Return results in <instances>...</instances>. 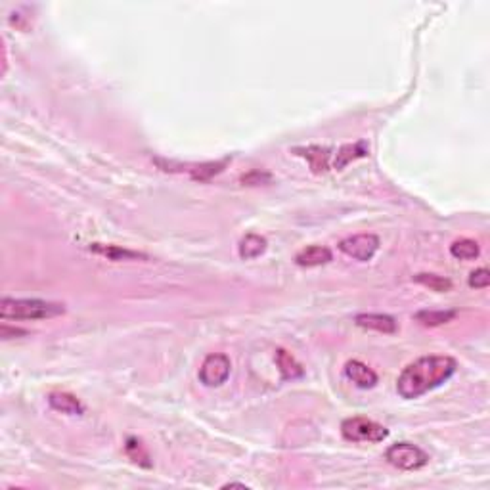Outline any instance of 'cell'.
Returning a JSON list of instances; mask_svg holds the SVG:
<instances>
[{"instance_id":"6da1fadb","label":"cell","mask_w":490,"mask_h":490,"mask_svg":"<svg viewBox=\"0 0 490 490\" xmlns=\"http://www.w3.org/2000/svg\"><path fill=\"white\" fill-rule=\"evenodd\" d=\"M456 370L458 364L452 356H421L402 370L397 380V391L402 399H419L450 380Z\"/></svg>"},{"instance_id":"7a4b0ae2","label":"cell","mask_w":490,"mask_h":490,"mask_svg":"<svg viewBox=\"0 0 490 490\" xmlns=\"http://www.w3.org/2000/svg\"><path fill=\"white\" fill-rule=\"evenodd\" d=\"M65 314V304L42 301V299H10L4 297L0 303L2 320H46Z\"/></svg>"},{"instance_id":"3957f363","label":"cell","mask_w":490,"mask_h":490,"mask_svg":"<svg viewBox=\"0 0 490 490\" xmlns=\"http://www.w3.org/2000/svg\"><path fill=\"white\" fill-rule=\"evenodd\" d=\"M341 435L348 443H381L387 439L389 431L374 419L355 416L343 421Z\"/></svg>"},{"instance_id":"277c9868","label":"cell","mask_w":490,"mask_h":490,"mask_svg":"<svg viewBox=\"0 0 490 490\" xmlns=\"http://www.w3.org/2000/svg\"><path fill=\"white\" fill-rule=\"evenodd\" d=\"M385 460L397 469L418 471L427 465L429 456L412 443H397V445L389 446L385 452Z\"/></svg>"},{"instance_id":"5b68a950","label":"cell","mask_w":490,"mask_h":490,"mask_svg":"<svg viewBox=\"0 0 490 490\" xmlns=\"http://www.w3.org/2000/svg\"><path fill=\"white\" fill-rule=\"evenodd\" d=\"M337 247L347 257L355 258L358 263H368L374 258V255L380 249V238L375 234H356V236H348V238L341 239Z\"/></svg>"},{"instance_id":"8992f818","label":"cell","mask_w":490,"mask_h":490,"mask_svg":"<svg viewBox=\"0 0 490 490\" xmlns=\"http://www.w3.org/2000/svg\"><path fill=\"white\" fill-rule=\"evenodd\" d=\"M230 358L226 355H209L200 368V381L205 387H220L230 375Z\"/></svg>"},{"instance_id":"52a82bcc","label":"cell","mask_w":490,"mask_h":490,"mask_svg":"<svg viewBox=\"0 0 490 490\" xmlns=\"http://www.w3.org/2000/svg\"><path fill=\"white\" fill-rule=\"evenodd\" d=\"M345 375L360 389H372L377 383V375L374 370L360 360H348L345 364Z\"/></svg>"},{"instance_id":"ba28073f","label":"cell","mask_w":490,"mask_h":490,"mask_svg":"<svg viewBox=\"0 0 490 490\" xmlns=\"http://www.w3.org/2000/svg\"><path fill=\"white\" fill-rule=\"evenodd\" d=\"M334 258L331 251L324 245H309L295 255V263L304 268H314V266L328 265L329 261Z\"/></svg>"},{"instance_id":"9c48e42d","label":"cell","mask_w":490,"mask_h":490,"mask_svg":"<svg viewBox=\"0 0 490 490\" xmlns=\"http://www.w3.org/2000/svg\"><path fill=\"white\" fill-rule=\"evenodd\" d=\"M355 324L358 328L374 329V331H380V334H394L397 331V320L393 317H389V314H375V312L358 314L355 318Z\"/></svg>"},{"instance_id":"30bf717a","label":"cell","mask_w":490,"mask_h":490,"mask_svg":"<svg viewBox=\"0 0 490 490\" xmlns=\"http://www.w3.org/2000/svg\"><path fill=\"white\" fill-rule=\"evenodd\" d=\"M89 249L96 255H102V257L110 258V261H138L142 258L146 261V255L144 253L132 251V249H125V247H119V245H103V244H91Z\"/></svg>"},{"instance_id":"8fae6325","label":"cell","mask_w":490,"mask_h":490,"mask_svg":"<svg viewBox=\"0 0 490 490\" xmlns=\"http://www.w3.org/2000/svg\"><path fill=\"white\" fill-rule=\"evenodd\" d=\"M297 155H303L304 159H309L310 169L314 173H326L329 169V149L322 146H309V148H295L293 149Z\"/></svg>"},{"instance_id":"7c38bea8","label":"cell","mask_w":490,"mask_h":490,"mask_svg":"<svg viewBox=\"0 0 490 490\" xmlns=\"http://www.w3.org/2000/svg\"><path fill=\"white\" fill-rule=\"evenodd\" d=\"M48 404H50L56 412L67 414V416H81V414L84 412L83 404H81L73 394L67 393H50Z\"/></svg>"},{"instance_id":"4fadbf2b","label":"cell","mask_w":490,"mask_h":490,"mask_svg":"<svg viewBox=\"0 0 490 490\" xmlns=\"http://www.w3.org/2000/svg\"><path fill=\"white\" fill-rule=\"evenodd\" d=\"M266 251V239L258 234H247L238 245L239 257L244 261H251V258L261 257Z\"/></svg>"},{"instance_id":"5bb4252c","label":"cell","mask_w":490,"mask_h":490,"mask_svg":"<svg viewBox=\"0 0 490 490\" xmlns=\"http://www.w3.org/2000/svg\"><path fill=\"white\" fill-rule=\"evenodd\" d=\"M368 152H370V146H368L364 140H360V142H356V144H345V146L337 152L334 167L339 171V169H343L351 161H355V159H358V157H366Z\"/></svg>"},{"instance_id":"9a60e30c","label":"cell","mask_w":490,"mask_h":490,"mask_svg":"<svg viewBox=\"0 0 490 490\" xmlns=\"http://www.w3.org/2000/svg\"><path fill=\"white\" fill-rule=\"evenodd\" d=\"M276 364L278 368H280L282 375H284V380H295V377H301V375H303L301 364H299L287 351H284V348H278L276 351Z\"/></svg>"},{"instance_id":"2e32d148","label":"cell","mask_w":490,"mask_h":490,"mask_svg":"<svg viewBox=\"0 0 490 490\" xmlns=\"http://www.w3.org/2000/svg\"><path fill=\"white\" fill-rule=\"evenodd\" d=\"M450 255L458 261H475L481 255V247L475 239H458L450 245Z\"/></svg>"},{"instance_id":"e0dca14e","label":"cell","mask_w":490,"mask_h":490,"mask_svg":"<svg viewBox=\"0 0 490 490\" xmlns=\"http://www.w3.org/2000/svg\"><path fill=\"white\" fill-rule=\"evenodd\" d=\"M458 317L456 310H421L416 314V322H419L421 326H443V324L450 322L452 318Z\"/></svg>"},{"instance_id":"ac0fdd59","label":"cell","mask_w":490,"mask_h":490,"mask_svg":"<svg viewBox=\"0 0 490 490\" xmlns=\"http://www.w3.org/2000/svg\"><path fill=\"white\" fill-rule=\"evenodd\" d=\"M414 280H416L418 284L429 287V290L439 291V293H443V291H450L452 287L450 280L445 276H439V274H416Z\"/></svg>"},{"instance_id":"d6986e66","label":"cell","mask_w":490,"mask_h":490,"mask_svg":"<svg viewBox=\"0 0 490 490\" xmlns=\"http://www.w3.org/2000/svg\"><path fill=\"white\" fill-rule=\"evenodd\" d=\"M127 454H129V458L132 460V462H136V464L144 465V467H149V465H152L148 462V452H146L144 445L138 439L127 440Z\"/></svg>"},{"instance_id":"ffe728a7","label":"cell","mask_w":490,"mask_h":490,"mask_svg":"<svg viewBox=\"0 0 490 490\" xmlns=\"http://www.w3.org/2000/svg\"><path fill=\"white\" fill-rule=\"evenodd\" d=\"M490 284V272L486 268H477L469 274V287L475 290H484Z\"/></svg>"},{"instance_id":"44dd1931","label":"cell","mask_w":490,"mask_h":490,"mask_svg":"<svg viewBox=\"0 0 490 490\" xmlns=\"http://www.w3.org/2000/svg\"><path fill=\"white\" fill-rule=\"evenodd\" d=\"M272 181V174L265 171H251L241 176V182L247 186H258V184H268Z\"/></svg>"}]
</instances>
